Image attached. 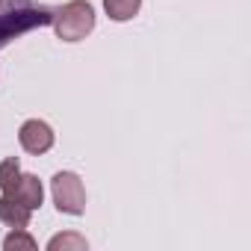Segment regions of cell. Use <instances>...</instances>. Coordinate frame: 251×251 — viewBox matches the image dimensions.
<instances>
[{
  "label": "cell",
  "instance_id": "1",
  "mask_svg": "<svg viewBox=\"0 0 251 251\" xmlns=\"http://www.w3.org/2000/svg\"><path fill=\"white\" fill-rule=\"evenodd\" d=\"M50 15H53V9L39 6L33 0H3L0 3V50L30 30L48 27Z\"/></svg>",
  "mask_w": 251,
  "mask_h": 251
},
{
  "label": "cell",
  "instance_id": "2",
  "mask_svg": "<svg viewBox=\"0 0 251 251\" xmlns=\"http://www.w3.org/2000/svg\"><path fill=\"white\" fill-rule=\"evenodd\" d=\"M53 33L62 42H83L95 30V6L89 0H68L50 15Z\"/></svg>",
  "mask_w": 251,
  "mask_h": 251
},
{
  "label": "cell",
  "instance_id": "3",
  "mask_svg": "<svg viewBox=\"0 0 251 251\" xmlns=\"http://www.w3.org/2000/svg\"><path fill=\"white\" fill-rule=\"evenodd\" d=\"M50 195L59 213L65 216H83L86 213V186L80 175L74 172H56L50 180Z\"/></svg>",
  "mask_w": 251,
  "mask_h": 251
},
{
  "label": "cell",
  "instance_id": "4",
  "mask_svg": "<svg viewBox=\"0 0 251 251\" xmlns=\"http://www.w3.org/2000/svg\"><path fill=\"white\" fill-rule=\"evenodd\" d=\"M18 142H21V148H24L27 154L42 157V154H48V151L53 148L56 136H53V127H50L48 121H42V118H30V121L21 124Z\"/></svg>",
  "mask_w": 251,
  "mask_h": 251
},
{
  "label": "cell",
  "instance_id": "5",
  "mask_svg": "<svg viewBox=\"0 0 251 251\" xmlns=\"http://www.w3.org/2000/svg\"><path fill=\"white\" fill-rule=\"evenodd\" d=\"M3 195H9L12 201L24 204V207H30V210H39L42 201H45V186H42V180H39L36 175H24V172H21L18 183H15L9 192H3Z\"/></svg>",
  "mask_w": 251,
  "mask_h": 251
},
{
  "label": "cell",
  "instance_id": "6",
  "mask_svg": "<svg viewBox=\"0 0 251 251\" xmlns=\"http://www.w3.org/2000/svg\"><path fill=\"white\" fill-rule=\"evenodd\" d=\"M30 219H33V210L12 201L9 195H0V222L6 227H30Z\"/></svg>",
  "mask_w": 251,
  "mask_h": 251
},
{
  "label": "cell",
  "instance_id": "7",
  "mask_svg": "<svg viewBox=\"0 0 251 251\" xmlns=\"http://www.w3.org/2000/svg\"><path fill=\"white\" fill-rule=\"evenodd\" d=\"M103 9L112 21H130L139 15L142 0H103Z\"/></svg>",
  "mask_w": 251,
  "mask_h": 251
},
{
  "label": "cell",
  "instance_id": "8",
  "mask_svg": "<svg viewBox=\"0 0 251 251\" xmlns=\"http://www.w3.org/2000/svg\"><path fill=\"white\" fill-rule=\"evenodd\" d=\"M3 248L6 251H36L39 242H36V236L27 233V227H12L3 239Z\"/></svg>",
  "mask_w": 251,
  "mask_h": 251
},
{
  "label": "cell",
  "instance_id": "9",
  "mask_svg": "<svg viewBox=\"0 0 251 251\" xmlns=\"http://www.w3.org/2000/svg\"><path fill=\"white\" fill-rule=\"evenodd\" d=\"M86 236H80V233H74V230H68V233H56L50 242H48V251H86Z\"/></svg>",
  "mask_w": 251,
  "mask_h": 251
},
{
  "label": "cell",
  "instance_id": "10",
  "mask_svg": "<svg viewBox=\"0 0 251 251\" xmlns=\"http://www.w3.org/2000/svg\"><path fill=\"white\" fill-rule=\"evenodd\" d=\"M21 177V163L18 157H6L3 163H0V192H9Z\"/></svg>",
  "mask_w": 251,
  "mask_h": 251
},
{
  "label": "cell",
  "instance_id": "11",
  "mask_svg": "<svg viewBox=\"0 0 251 251\" xmlns=\"http://www.w3.org/2000/svg\"><path fill=\"white\" fill-rule=\"evenodd\" d=\"M0 3H3V0H0Z\"/></svg>",
  "mask_w": 251,
  "mask_h": 251
}]
</instances>
